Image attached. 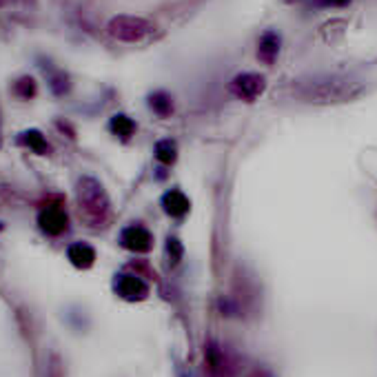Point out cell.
<instances>
[{"label":"cell","instance_id":"obj_10","mask_svg":"<svg viewBox=\"0 0 377 377\" xmlns=\"http://www.w3.org/2000/svg\"><path fill=\"white\" fill-rule=\"evenodd\" d=\"M67 260L76 269H91L95 264V249L87 242H73L67 249Z\"/></svg>","mask_w":377,"mask_h":377},{"label":"cell","instance_id":"obj_18","mask_svg":"<svg viewBox=\"0 0 377 377\" xmlns=\"http://www.w3.org/2000/svg\"><path fill=\"white\" fill-rule=\"evenodd\" d=\"M329 5H335V7H342V5H346L348 0H326Z\"/></svg>","mask_w":377,"mask_h":377},{"label":"cell","instance_id":"obj_8","mask_svg":"<svg viewBox=\"0 0 377 377\" xmlns=\"http://www.w3.org/2000/svg\"><path fill=\"white\" fill-rule=\"evenodd\" d=\"M280 45H282L280 33L273 29L264 31L260 41H257V61L271 67L277 61V56H280Z\"/></svg>","mask_w":377,"mask_h":377},{"label":"cell","instance_id":"obj_22","mask_svg":"<svg viewBox=\"0 0 377 377\" xmlns=\"http://www.w3.org/2000/svg\"><path fill=\"white\" fill-rule=\"evenodd\" d=\"M0 7H3V0H0Z\"/></svg>","mask_w":377,"mask_h":377},{"label":"cell","instance_id":"obj_13","mask_svg":"<svg viewBox=\"0 0 377 377\" xmlns=\"http://www.w3.org/2000/svg\"><path fill=\"white\" fill-rule=\"evenodd\" d=\"M153 153H155L157 162L165 165V167H171L177 160V145H175V140H169V138L167 140H157Z\"/></svg>","mask_w":377,"mask_h":377},{"label":"cell","instance_id":"obj_4","mask_svg":"<svg viewBox=\"0 0 377 377\" xmlns=\"http://www.w3.org/2000/svg\"><path fill=\"white\" fill-rule=\"evenodd\" d=\"M267 89V78L260 73H237L229 83V93L235 95L242 103H255Z\"/></svg>","mask_w":377,"mask_h":377},{"label":"cell","instance_id":"obj_5","mask_svg":"<svg viewBox=\"0 0 377 377\" xmlns=\"http://www.w3.org/2000/svg\"><path fill=\"white\" fill-rule=\"evenodd\" d=\"M38 224L47 235H63L69 227V215L61 202H47L38 213Z\"/></svg>","mask_w":377,"mask_h":377},{"label":"cell","instance_id":"obj_20","mask_svg":"<svg viewBox=\"0 0 377 377\" xmlns=\"http://www.w3.org/2000/svg\"><path fill=\"white\" fill-rule=\"evenodd\" d=\"M0 125H3V113H0Z\"/></svg>","mask_w":377,"mask_h":377},{"label":"cell","instance_id":"obj_1","mask_svg":"<svg viewBox=\"0 0 377 377\" xmlns=\"http://www.w3.org/2000/svg\"><path fill=\"white\" fill-rule=\"evenodd\" d=\"M364 85L346 76H313L297 81L295 95L309 105H342L353 103L364 93Z\"/></svg>","mask_w":377,"mask_h":377},{"label":"cell","instance_id":"obj_23","mask_svg":"<svg viewBox=\"0 0 377 377\" xmlns=\"http://www.w3.org/2000/svg\"><path fill=\"white\" fill-rule=\"evenodd\" d=\"M0 231H3V224H0Z\"/></svg>","mask_w":377,"mask_h":377},{"label":"cell","instance_id":"obj_9","mask_svg":"<svg viewBox=\"0 0 377 377\" xmlns=\"http://www.w3.org/2000/svg\"><path fill=\"white\" fill-rule=\"evenodd\" d=\"M162 207H165V213L171 217H185L191 209V202L180 189H171L162 195Z\"/></svg>","mask_w":377,"mask_h":377},{"label":"cell","instance_id":"obj_6","mask_svg":"<svg viewBox=\"0 0 377 377\" xmlns=\"http://www.w3.org/2000/svg\"><path fill=\"white\" fill-rule=\"evenodd\" d=\"M113 291L127 302H143V300H147V295H149V286L140 280V277L131 275V273L115 275Z\"/></svg>","mask_w":377,"mask_h":377},{"label":"cell","instance_id":"obj_2","mask_svg":"<svg viewBox=\"0 0 377 377\" xmlns=\"http://www.w3.org/2000/svg\"><path fill=\"white\" fill-rule=\"evenodd\" d=\"M76 209L78 217L91 229L107 227L111 217V200L100 180L83 175L76 185Z\"/></svg>","mask_w":377,"mask_h":377},{"label":"cell","instance_id":"obj_19","mask_svg":"<svg viewBox=\"0 0 377 377\" xmlns=\"http://www.w3.org/2000/svg\"><path fill=\"white\" fill-rule=\"evenodd\" d=\"M253 377H269V375H267V373H255Z\"/></svg>","mask_w":377,"mask_h":377},{"label":"cell","instance_id":"obj_7","mask_svg":"<svg viewBox=\"0 0 377 377\" xmlns=\"http://www.w3.org/2000/svg\"><path fill=\"white\" fill-rule=\"evenodd\" d=\"M120 244L127 251H133V253H149L153 249V235H151L149 229H145L140 224H131V227L123 229Z\"/></svg>","mask_w":377,"mask_h":377},{"label":"cell","instance_id":"obj_11","mask_svg":"<svg viewBox=\"0 0 377 377\" xmlns=\"http://www.w3.org/2000/svg\"><path fill=\"white\" fill-rule=\"evenodd\" d=\"M18 145L27 147L29 151H33V153H38V155H47V153L51 151V147H49V143H47V138H45L41 131H38V129H27V131H23L21 138H18Z\"/></svg>","mask_w":377,"mask_h":377},{"label":"cell","instance_id":"obj_12","mask_svg":"<svg viewBox=\"0 0 377 377\" xmlns=\"http://www.w3.org/2000/svg\"><path fill=\"white\" fill-rule=\"evenodd\" d=\"M149 109L157 115V118H169L173 113V95L167 91H153L149 95Z\"/></svg>","mask_w":377,"mask_h":377},{"label":"cell","instance_id":"obj_17","mask_svg":"<svg viewBox=\"0 0 377 377\" xmlns=\"http://www.w3.org/2000/svg\"><path fill=\"white\" fill-rule=\"evenodd\" d=\"M167 253H169V257L173 260V264L180 262V257H182V244H180V240H177V237H169Z\"/></svg>","mask_w":377,"mask_h":377},{"label":"cell","instance_id":"obj_15","mask_svg":"<svg viewBox=\"0 0 377 377\" xmlns=\"http://www.w3.org/2000/svg\"><path fill=\"white\" fill-rule=\"evenodd\" d=\"M207 364H209V371L213 375H224V368H227V355L222 353L220 346H215V344H209L207 353Z\"/></svg>","mask_w":377,"mask_h":377},{"label":"cell","instance_id":"obj_14","mask_svg":"<svg viewBox=\"0 0 377 377\" xmlns=\"http://www.w3.org/2000/svg\"><path fill=\"white\" fill-rule=\"evenodd\" d=\"M109 129H111L113 135L123 138V140H129V138L135 133V123L125 113H115L109 120Z\"/></svg>","mask_w":377,"mask_h":377},{"label":"cell","instance_id":"obj_21","mask_svg":"<svg viewBox=\"0 0 377 377\" xmlns=\"http://www.w3.org/2000/svg\"><path fill=\"white\" fill-rule=\"evenodd\" d=\"M0 147H3V135H0Z\"/></svg>","mask_w":377,"mask_h":377},{"label":"cell","instance_id":"obj_16","mask_svg":"<svg viewBox=\"0 0 377 377\" xmlns=\"http://www.w3.org/2000/svg\"><path fill=\"white\" fill-rule=\"evenodd\" d=\"M14 93L21 98V100H29V98H33L38 93V87H36V81L29 76H23L21 81L14 83Z\"/></svg>","mask_w":377,"mask_h":377},{"label":"cell","instance_id":"obj_3","mask_svg":"<svg viewBox=\"0 0 377 377\" xmlns=\"http://www.w3.org/2000/svg\"><path fill=\"white\" fill-rule=\"evenodd\" d=\"M153 23H149L147 18L140 16H113L107 23V33L113 38V41L120 43H143L153 33Z\"/></svg>","mask_w":377,"mask_h":377}]
</instances>
